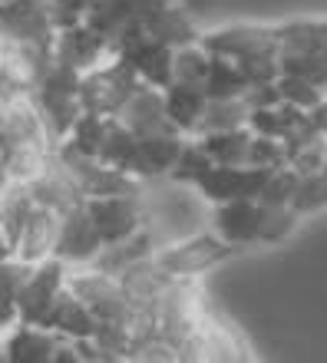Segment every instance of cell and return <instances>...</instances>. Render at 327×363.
<instances>
[{
  "mask_svg": "<svg viewBox=\"0 0 327 363\" xmlns=\"http://www.w3.org/2000/svg\"><path fill=\"white\" fill-rule=\"evenodd\" d=\"M113 57L126 60V63L135 69V77L143 79V83H149V86H169V83H172L175 47L149 37L145 30H135V33L119 40L113 47Z\"/></svg>",
  "mask_w": 327,
  "mask_h": 363,
  "instance_id": "cell-6",
  "label": "cell"
},
{
  "mask_svg": "<svg viewBox=\"0 0 327 363\" xmlns=\"http://www.w3.org/2000/svg\"><path fill=\"white\" fill-rule=\"evenodd\" d=\"M10 43H13V40L7 37V33H4V30H0V63H4V57H7V50H10Z\"/></svg>",
  "mask_w": 327,
  "mask_h": 363,
  "instance_id": "cell-35",
  "label": "cell"
},
{
  "mask_svg": "<svg viewBox=\"0 0 327 363\" xmlns=\"http://www.w3.org/2000/svg\"><path fill=\"white\" fill-rule=\"evenodd\" d=\"M212 155L202 149V143L195 139V135H189L182 145V152H179V159H175L172 172H169V182H179V185H199V179H202L209 169H212Z\"/></svg>",
  "mask_w": 327,
  "mask_h": 363,
  "instance_id": "cell-27",
  "label": "cell"
},
{
  "mask_svg": "<svg viewBox=\"0 0 327 363\" xmlns=\"http://www.w3.org/2000/svg\"><path fill=\"white\" fill-rule=\"evenodd\" d=\"M143 86V79L135 77V69L119 57H109L106 63L93 67L89 73L79 77V103L83 113L93 116H116L129 103V96Z\"/></svg>",
  "mask_w": 327,
  "mask_h": 363,
  "instance_id": "cell-3",
  "label": "cell"
},
{
  "mask_svg": "<svg viewBox=\"0 0 327 363\" xmlns=\"http://www.w3.org/2000/svg\"><path fill=\"white\" fill-rule=\"evenodd\" d=\"M278 93H281V103L298 106V109H304V113H311V109L327 96L318 83H311V79H304V77H294V73H281L278 77Z\"/></svg>",
  "mask_w": 327,
  "mask_h": 363,
  "instance_id": "cell-30",
  "label": "cell"
},
{
  "mask_svg": "<svg viewBox=\"0 0 327 363\" xmlns=\"http://www.w3.org/2000/svg\"><path fill=\"white\" fill-rule=\"evenodd\" d=\"M0 30L17 43L53 53L60 37L53 0H0Z\"/></svg>",
  "mask_w": 327,
  "mask_h": 363,
  "instance_id": "cell-5",
  "label": "cell"
},
{
  "mask_svg": "<svg viewBox=\"0 0 327 363\" xmlns=\"http://www.w3.org/2000/svg\"><path fill=\"white\" fill-rule=\"evenodd\" d=\"M311 123V113L298 109L291 103H278V106H265V109H251L248 116V129L258 135H271V139H288L291 133H298L301 125Z\"/></svg>",
  "mask_w": 327,
  "mask_h": 363,
  "instance_id": "cell-20",
  "label": "cell"
},
{
  "mask_svg": "<svg viewBox=\"0 0 327 363\" xmlns=\"http://www.w3.org/2000/svg\"><path fill=\"white\" fill-rule=\"evenodd\" d=\"M268 175L271 169H258V165H212L199 179L195 191L202 199H209L212 205L231 199H258V191L268 182Z\"/></svg>",
  "mask_w": 327,
  "mask_h": 363,
  "instance_id": "cell-10",
  "label": "cell"
},
{
  "mask_svg": "<svg viewBox=\"0 0 327 363\" xmlns=\"http://www.w3.org/2000/svg\"><path fill=\"white\" fill-rule=\"evenodd\" d=\"M106 125H109V116L83 113V116L77 119V125L70 129V135L63 139V143L73 145L77 152L96 155V159H99V145H103V135H106Z\"/></svg>",
  "mask_w": 327,
  "mask_h": 363,
  "instance_id": "cell-28",
  "label": "cell"
},
{
  "mask_svg": "<svg viewBox=\"0 0 327 363\" xmlns=\"http://www.w3.org/2000/svg\"><path fill=\"white\" fill-rule=\"evenodd\" d=\"M202 43L209 53L228 57L235 63L251 57H265V53H281L278 27H251V23H238V27H221L212 33H202Z\"/></svg>",
  "mask_w": 327,
  "mask_h": 363,
  "instance_id": "cell-9",
  "label": "cell"
},
{
  "mask_svg": "<svg viewBox=\"0 0 327 363\" xmlns=\"http://www.w3.org/2000/svg\"><path fill=\"white\" fill-rule=\"evenodd\" d=\"M298 185H301V175L291 169V165H278L271 169L268 182L261 185L258 191V201L268 205V208H278V205H291L294 195H298Z\"/></svg>",
  "mask_w": 327,
  "mask_h": 363,
  "instance_id": "cell-29",
  "label": "cell"
},
{
  "mask_svg": "<svg viewBox=\"0 0 327 363\" xmlns=\"http://www.w3.org/2000/svg\"><path fill=\"white\" fill-rule=\"evenodd\" d=\"M87 208L106 245L129 238L145 225L143 195H99V199H87Z\"/></svg>",
  "mask_w": 327,
  "mask_h": 363,
  "instance_id": "cell-12",
  "label": "cell"
},
{
  "mask_svg": "<svg viewBox=\"0 0 327 363\" xmlns=\"http://www.w3.org/2000/svg\"><path fill=\"white\" fill-rule=\"evenodd\" d=\"M67 337L53 334L40 324H13L7 334H0V347H4V360L10 363H53L60 344Z\"/></svg>",
  "mask_w": 327,
  "mask_h": 363,
  "instance_id": "cell-16",
  "label": "cell"
},
{
  "mask_svg": "<svg viewBox=\"0 0 327 363\" xmlns=\"http://www.w3.org/2000/svg\"><path fill=\"white\" fill-rule=\"evenodd\" d=\"M251 106L245 96H235V99H209L202 109V119L195 125L192 135H209V133H228V129H241L248 125Z\"/></svg>",
  "mask_w": 327,
  "mask_h": 363,
  "instance_id": "cell-23",
  "label": "cell"
},
{
  "mask_svg": "<svg viewBox=\"0 0 327 363\" xmlns=\"http://www.w3.org/2000/svg\"><path fill=\"white\" fill-rule=\"evenodd\" d=\"M96 324L99 320L93 317V311H89L73 291H63V294L57 297V304L50 307V314L43 317L40 327H47V330L67 337V340H83V337L96 334Z\"/></svg>",
  "mask_w": 327,
  "mask_h": 363,
  "instance_id": "cell-18",
  "label": "cell"
},
{
  "mask_svg": "<svg viewBox=\"0 0 327 363\" xmlns=\"http://www.w3.org/2000/svg\"><path fill=\"white\" fill-rule=\"evenodd\" d=\"M265 215H268V208L258 199H231L215 205L212 221L215 231L231 245H255V241H261Z\"/></svg>",
  "mask_w": 327,
  "mask_h": 363,
  "instance_id": "cell-14",
  "label": "cell"
},
{
  "mask_svg": "<svg viewBox=\"0 0 327 363\" xmlns=\"http://www.w3.org/2000/svg\"><path fill=\"white\" fill-rule=\"evenodd\" d=\"M103 235H99L96 221L89 215L87 201L77 205V208H70L63 215V225H60V241H57V258L67 261L70 268H77V264H93L99 251H103Z\"/></svg>",
  "mask_w": 327,
  "mask_h": 363,
  "instance_id": "cell-13",
  "label": "cell"
},
{
  "mask_svg": "<svg viewBox=\"0 0 327 363\" xmlns=\"http://www.w3.org/2000/svg\"><path fill=\"white\" fill-rule=\"evenodd\" d=\"M53 57L77 67L79 73H89L93 67H99V63H106L113 57V43L106 37H99L96 30H89L87 23H77V27L60 30Z\"/></svg>",
  "mask_w": 327,
  "mask_h": 363,
  "instance_id": "cell-17",
  "label": "cell"
},
{
  "mask_svg": "<svg viewBox=\"0 0 327 363\" xmlns=\"http://www.w3.org/2000/svg\"><path fill=\"white\" fill-rule=\"evenodd\" d=\"M324 205H327V169L301 175L298 195L291 201V208L298 211V215H308V211H318V208H324Z\"/></svg>",
  "mask_w": 327,
  "mask_h": 363,
  "instance_id": "cell-31",
  "label": "cell"
},
{
  "mask_svg": "<svg viewBox=\"0 0 327 363\" xmlns=\"http://www.w3.org/2000/svg\"><path fill=\"white\" fill-rule=\"evenodd\" d=\"M79 73L77 67H70L63 60H50V67L43 69L40 83L33 86V103L47 119L50 133L57 143H63L70 135V129L77 125V119L83 116V103H79Z\"/></svg>",
  "mask_w": 327,
  "mask_h": 363,
  "instance_id": "cell-1",
  "label": "cell"
},
{
  "mask_svg": "<svg viewBox=\"0 0 327 363\" xmlns=\"http://www.w3.org/2000/svg\"><path fill=\"white\" fill-rule=\"evenodd\" d=\"M60 225H63V215L47 205H33L27 225L20 231L17 248H13V258L27 261V264H40L47 258H57V241H60Z\"/></svg>",
  "mask_w": 327,
  "mask_h": 363,
  "instance_id": "cell-15",
  "label": "cell"
},
{
  "mask_svg": "<svg viewBox=\"0 0 327 363\" xmlns=\"http://www.w3.org/2000/svg\"><path fill=\"white\" fill-rule=\"evenodd\" d=\"M235 248H238V245L225 241L218 231H215V235H189V238H175V241H169V245H162V248L155 251V261H159L169 274L192 277L195 281V277L205 274V271L225 264V261L235 255Z\"/></svg>",
  "mask_w": 327,
  "mask_h": 363,
  "instance_id": "cell-4",
  "label": "cell"
},
{
  "mask_svg": "<svg viewBox=\"0 0 327 363\" xmlns=\"http://www.w3.org/2000/svg\"><path fill=\"white\" fill-rule=\"evenodd\" d=\"M67 271L70 264L60 258H47L30 268L27 281L20 287V320L23 324H43L50 307L67 291Z\"/></svg>",
  "mask_w": 327,
  "mask_h": 363,
  "instance_id": "cell-7",
  "label": "cell"
},
{
  "mask_svg": "<svg viewBox=\"0 0 327 363\" xmlns=\"http://www.w3.org/2000/svg\"><path fill=\"white\" fill-rule=\"evenodd\" d=\"M67 291L83 301L93 311L96 320H116V324H133V294L116 274L93 268V264H77L67 271Z\"/></svg>",
  "mask_w": 327,
  "mask_h": 363,
  "instance_id": "cell-2",
  "label": "cell"
},
{
  "mask_svg": "<svg viewBox=\"0 0 327 363\" xmlns=\"http://www.w3.org/2000/svg\"><path fill=\"white\" fill-rule=\"evenodd\" d=\"M205 96L209 99H235V96H245L251 89L248 77L241 73V67L228 57H218L212 53V69L205 77Z\"/></svg>",
  "mask_w": 327,
  "mask_h": 363,
  "instance_id": "cell-25",
  "label": "cell"
},
{
  "mask_svg": "<svg viewBox=\"0 0 327 363\" xmlns=\"http://www.w3.org/2000/svg\"><path fill=\"white\" fill-rule=\"evenodd\" d=\"M159 251V245H155V235L149 228H139L135 235H129V238L123 241H109V245H103V251H99L96 258H93V268L106 271V274H123L129 264H135V261L149 258V255H155Z\"/></svg>",
  "mask_w": 327,
  "mask_h": 363,
  "instance_id": "cell-19",
  "label": "cell"
},
{
  "mask_svg": "<svg viewBox=\"0 0 327 363\" xmlns=\"http://www.w3.org/2000/svg\"><path fill=\"white\" fill-rule=\"evenodd\" d=\"M162 93H165V109L172 116L175 129L182 135H192L199 119H202L205 103H209L205 89L189 86V83H169V86H162Z\"/></svg>",
  "mask_w": 327,
  "mask_h": 363,
  "instance_id": "cell-21",
  "label": "cell"
},
{
  "mask_svg": "<svg viewBox=\"0 0 327 363\" xmlns=\"http://www.w3.org/2000/svg\"><path fill=\"white\" fill-rule=\"evenodd\" d=\"M251 129H228V133H209V135H195L202 149L212 155L215 165H248V143H251Z\"/></svg>",
  "mask_w": 327,
  "mask_h": 363,
  "instance_id": "cell-24",
  "label": "cell"
},
{
  "mask_svg": "<svg viewBox=\"0 0 327 363\" xmlns=\"http://www.w3.org/2000/svg\"><path fill=\"white\" fill-rule=\"evenodd\" d=\"M30 268L20 258L0 261V334H7L13 324H20V287L27 281Z\"/></svg>",
  "mask_w": 327,
  "mask_h": 363,
  "instance_id": "cell-22",
  "label": "cell"
},
{
  "mask_svg": "<svg viewBox=\"0 0 327 363\" xmlns=\"http://www.w3.org/2000/svg\"><path fill=\"white\" fill-rule=\"evenodd\" d=\"M311 125H314L318 133H324V135H327V96L321 99L318 106H314V109H311Z\"/></svg>",
  "mask_w": 327,
  "mask_h": 363,
  "instance_id": "cell-34",
  "label": "cell"
},
{
  "mask_svg": "<svg viewBox=\"0 0 327 363\" xmlns=\"http://www.w3.org/2000/svg\"><path fill=\"white\" fill-rule=\"evenodd\" d=\"M248 165H258V169H278V165H288V155H284V143L281 139H271V135H251L248 143Z\"/></svg>",
  "mask_w": 327,
  "mask_h": 363,
  "instance_id": "cell-32",
  "label": "cell"
},
{
  "mask_svg": "<svg viewBox=\"0 0 327 363\" xmlns=\"http://www.w3.org/2000/svg\"><path fill=\"white\" fill-rule=\"evenodd\" d=\"M212 69V53L205 50V43H185L175 47L172 57V83H189V86H205V77Z\"/></svg>",
  "mask_w": 327,
  "mask_h": 363,
  "instance_id": "cell-26",
  "label": "cell"
},
{
  "mask_svg": "<svg viewBox=\"0 0 327 363\" xmlns=\"http://www.w3.org/2000/svg\"><path fill=\"white\" fill-rule=\"evenodd\" d=\"M116 119L133 135H175L179 133L169 109H165L162 86H149V83H143V86L129 96V103L116 113Z\"/></svg>",
  "mask_w": 327,
  "mask_h": 363,
  "instance_id": "cell-11",
  "label": "cell"
},
{
  "mask_svg": "<svg viewBox=\"0 0 327 363\" xmlns=\"http://www.w3.org/2000/svg\"><path fill=\"white\" fill-rule=\"evenodd\" d=\"M189 135H135L133 149L123 159V172L135 175L139 182H155V179H169L175 159L182 152V145Z\"/></svg>",
  "mask_w": 327,
  "mask_h": 363,
  "instance_id": "cell-8",
  "label": "cell"
},
{
  "mask_svg": "<svg viewBox=\"0 0 327 363\" xmlns=\"http://www.w3.org/2000/svg\"><path fill=\"white\" fill-rule=\"evenodd\" d=\"M268 208V205H265ZM298 211L291 208V205H278V208H268V215H265V228H261V241H281L284 235H291L294 231V225H298Z\"/></svg>",
  "mask_w": 327,
  "mask_h": 363,
  "instance_id": "cell-33",
  "label": "cell"
}]
</instances>
